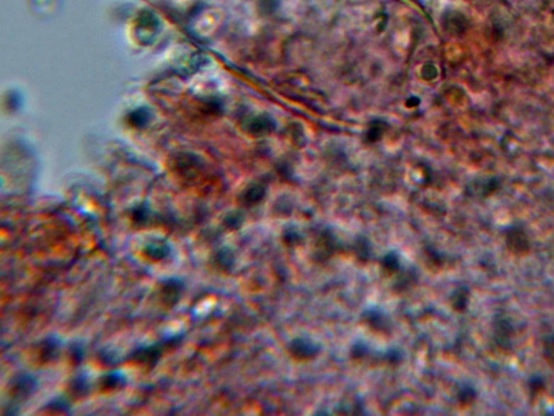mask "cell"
I'll use <instances>...</instances> for the list:
<instances>
[{
    "label": "cell",
    "instance_id": "1",
    "mask_svg": "<svg viewBox=\"0 0 554 416\" xmlns=\"http://www.w3.org/2000/svg\"><path fill=\"white\" fill-rule=\"evenodd\" d=\"M180 337L174 336L172 339H164V341L154 344V345L138 348L131 354V360L142 364H155L162 357L165 350L174 347L180 343Z\"/></svg>",
    "mask_w": 554,
    "mask_h": 416
},
{
    "label": "cell",
    "instance_id": "2",
    "mask_svg": "<svg viewBox=\"0 0 554 416\" xmlns=\"http://www.w3.org/2000/svg\"><path fill=\"white\" fill-rule=\"evenodd\" d=\"M504 242L509 252L516 256H524L531 251V242L524 226L514 224L509 226L504 234Z\"/></svg>",
    "mask_w": 554,
    "mask_h": 416
},
{
    "label": "cell",
    "instance_id": "3",
    "mask_svg": "<svg viewBox=\"0 0 554 416\" xmlns=\"http://www.w3.org/2000/svg\"><path fill=\"white\" fill-rule=\"evenodd\" d=\"M494 343L498 349H510L514 339V325L510 322V319L504 314H497L494 320Z\"/></svg>",
    "mask_w": 554,
    "mask_h": 416
},
{
    "label": "cell",
    "instance_id": "4",
    "mask_svg": "<svg viewBox=\"0 0 554 416\" xmlns=\"http://www.w3.org/2000/svg\"><path fill=\"white\" fill-rule=\"evenodd\" d=\"M37 381L31 374H20L12 383L11 393L16 400H23L34 393L36 389Z\"/></svg>",
    "mask_w": 554,
    "mask_h": 416
},
{
    "label": "cell",
    "instance_id": "5",
    "mask_svg": "<svg viewBox=\"0 0 554 416\" xmlns=\"http://www.w3.org/2000/svg\"><path fill=\"white\" fill-rule=\"evenodd\" d=\"M183 290H184V283L182 280L178 278H169L162 283L160 294L164 302L169 306H174L180 300Z\"/></svg>",
    "mask_w": 554,
    "mask_h": 416
},
{
    "label": "cell",
    "instance_id": "6",
    "mask_svg": "<svg viewBox=\"0 0 554 416\" xmlns=\"http://www.w3.org/2000/svg\"><path fill=\"white\" fill-rule=\"evenodd\" d=\"M170 252H172V247L165 241H154V242L148 243L144 247V253L146 256L153 261H164L169 256Z\"/></svg>",
    "mask_w": 554,
    "mask_h": 416
},
{
    "label": "cell",
    "instance_id": "7",
    "mask_svg": "<svg viewBox=\"0 0 554 416\" xmlns=\"http://www.w3.org/2000/svg\"><path fill=\"white\" fill-rule=\"evenodd\" d=\"M61 341L55 337H48L43 341V345L40 347V357L45 362L51 361L53 358L57 357L59 352Z\"/></svg>",
    "mask_w": 554,
    "mask_h": 416
},
{
    "label": "cell",
    "instance_id": "8",
    "mask_svg": "<svg viewBox=\"0 0 554 416\" xmlns=\"http://www.w3.org/2000/svg\"><path fill=\"white\" fill-rule=\"evenodd\" d=\"M125 383V376L121 372H111L103 376V388L109 389V390L118 388V387L123 386Z\"/></svg>",
    "mask_w": 554,
    "mask_h": 416
},
{
    "label": "cell",
    "instance_id": "9",
    "mask_svg": "<svg viewBox=\"0 0 554 416\" xmlns=\"http://www.w3.org/2000/svg\"><path fill=\"white\" fill-rule=\"evenodd\" d=\"M273 128V121L267 117H261V119H257L253 123V129L255 131V133H270Z\"/></svg>",
    "mask_w": 554,
    "mask_h": 416
},
{
    "label": "cell",
    "instance_id": "10",
    "mask_svg": "<svg viewBox=\"0 0 554 416\" xmlns=\"http://www.w3.org/2000/svg\"><path fill=\"white\" fill-rule=\"evenodd\" d=\"M543 355L549 362L554 361V334L545 335L543 339Z\"/></svg>",
    "mask_w": 554,
    "mask_h": 416
},
{
    "label": "cell",
    "instance_id": "11",
    "mask_svg": "<svg viewBox=\"0 0 554 416\" xmlns=\"http://www.w3.org/2000/svg\"><path fill=\"white\" fill-rule=\"evenodd\" d=\"M528 388L531 396H536L545 388V380L541 376H533L528 381Z\"/></svg>",
    "mask_w": 554,
    "mask_h": 416
},
{
    "label": "cell",
    "instance_id": "12",
    "mask_svg": "<svg viewBox=\"0 0 554 416\" xmlns=\"http://www.w3.org/2000/svg\"><path fill=\"white\" fill-rule=\"evenodd\" d=\"M89 389L87 378L84 376H79L73 382V391L77 396H84Z\"/></svg>",
    "mask_w": 554,
    "mask_h": 416
},
{
    "label": "cell",
    "instance_id": "13",
    "mask_svg": "<svg viewBox=\"0 0 554 416\" xmlns=\"http://www.w3.org/2000/svg\"><path fill=\"white\" fill-rule=\"evenodd\" d=\"M48 407H50L51 410H59L60 412H65L70 409V403L67 399H55V400L49 403Z\"/></svg>",
    "mask_w": 554,
    "mask_h": 416
},
{
    "label": "cell",
    "instance_id": "14",
    "mask_svg": "<svg viewBox=\"0 0 554 416\" xmlns=\"http://www.w3.org/2000/svg\"><path fill=\"white\" fill-rule=\"evenodd\" d=\"M84 348L82 347V346L79 345V344L76 343L74 344V345H72L71 347V357L72 359L74 360V361L76 362V363H79L80 361H82V359H84Z\"/></svg>",
    "mask_w": 554,
    "mask_h": 416
}]
</instances>
